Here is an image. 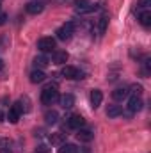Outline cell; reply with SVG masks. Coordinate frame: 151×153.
Here are the masks:
<instances>
[{
  "label": "cell",
  "mask_w": 151,
  "mask_h": 153,
  "mask_svg": "<svg viewBox=\"0 0 151 153\" xmlns=\"http://www.w3.org/2000/svg\"><path fill=\"white\" fill-rule=\"evenodd\" d=\"M50 143H52L53 146H61V144H64V143H66V134H62V132H55V134H52V135H50Z\"/></svg>",
  "instance_id": "cell-14"
},
{
  "label": "cell",
  "mask_w": 151,
  "mask_h": 153,
  "mask_svg": "<svg viewBox=\"0 0 151 153\" xmlns=\"http://www.w3.org/2000/svg\"><path fill=\"white\" fill-rule=\"evenodd\" d=\"M44 78H46V75H44L43 70H34L30 73V82L32 84H41V82H44Z\"/></svg>",
  "instance_id": "cell-16"
},
{
  "label": "cell",
  "mask_w": 151,
  "mask_h": 153,
  "mask_svg": "<svg viewBox=\"0 0 151 153\" xmlns=\"http://www.w3.org/2000/svg\"><path fill=\"white\" fill-rule=\"evenodd\" d=\"M38 48L41 52H53L55 50V39L53 38H41L38 41Z\"/></svg>",
  "instance_id": "cell-6"
},
{
  "label": "cell",
  "mask_w": 151,
  "mask_h": 153,
  "mask_svg": "<svg viewBox=\"0 0 151 153\" xmlns=\"http://www.w3.org/2000/svg\"><path fill=\"white\" fill-rule=\"evenodd\" d=\"M121 114H123V107L121 105H109V109H107V116L109 117H117Z\"/></svg>",
  "instance_id": "cell-18"
},
{
  "label": "cell",
  "mask_w": 151,
  "mask_h": 153,
  "mask_svg": "<svg viewBox=\"0 0 151 153\" xmlns=\"http://www.w3.org/2000/svg\"><path fill=\"white\" fill-rule=\"evenodd\" d=\"M68 59H70V55H68L66 50H57V52H53V62H55V64H66Z\"/></svg>",
  "instance_id": "cell-11"
},
{
  "label": "cell",
  "mask_w": 151,
  "mask_h": 153,
  "mask_svg": "<svg viewBox=\"0 0 151 153\" xmlns=\"http://www.w3.org/2000/svg\"><path fill=\"white\" fill-rule=\"evenodd\" d=\"M76 139L82 141V143H91L94 139V134L91 130H85V128H78V134H76Z\"/></svg>",
  "instance_id": "cell-10"
},
{
  "label": "cell",
  "mask_w": 151,
  "mask_h": 153,
  "mask_svg": "<svg viewBox=\"0 0 151 153\" xmlns=\"http://www.w3.org/2000/svg\"><path fill=\"white\" fill-rule=\"evenodd\" d=\"M73 32H75V23L68 22V23H64L62 27L57 29V38L61 39V41H70V39L73 38Z\"/></svg>",
  "instance_id": "cell-2"
},
{
  "label": "cell",
  "mask_w": 151,
  "mask_h": 153,
  "mask_svg": "<svg viewBox=\"0 0 151 153\" xmlns=\"http://www.w3.org/2000/svg\"><path fill=\"white\" fill-rule=\"evenodd\" d=\"M139 22H141V25L150 27V25H151V13H150V11L141 13V14H139Z\"/></svg>",
  "instance_id": "cell-19"
},
{
  "label": "cell",
  "mask_w": 151,
  "mask_h": 153,
  "mask_svg": "<svg viewBox=\"0 0 151 153\" xmlns=\"http://www.w3.org/2000/svg\"><path fill=\"white\" fill-rule=\"evenodd\" d=\"M85 125V119L82 117L80 114H73L68 117V121H66V126L70 128V130H78V128H82Z\"/></svg>",
  "instance_id": "cell-4"
},
{
  "label": "cell",
  "mask_w": 151,
  "mask_h": 153,
  "mask_svg": "<svg viewBox=\"0 0 151 153\" xmlns=\"http://www.w3.org/2000/svg\"><path fill=\"white\" fill-rule=\"evenodd\" d=\"M148 4H150V0H139V4H137V5H139V7H146Z\"/></svg>",
  "instance_id": "cell-27"
},
{
  "label": "cell",
  "mask_w": 151,
  "mask_h": 153,
  "mask_svg": "<svg viewBox=\"0 0 151 153\" xmlns=\"http://www.w3.org/2000/svg\"><path fill=\"white\" fill-rule=\"evenodd\" d=\"M44 121H46L48 125H55V123L59 121V114H57V111H46V114H44Z\"/></svg>",
  "instance_id": "cell-17"
},
{
  "label": "cell",
  "mask_w": 151,
  "mask_h": 153,
  "mask_svg": "<svg viewBox=\"0 0 151 153\" xmlns=\"http://www.w3.org/2000/svg\"><path fill=\"white\" fill-rule=\"evenodd\" d=\"M2 70H4V61L0 59V71H2Z\"/></svg>",
  "instance_id": "cell-31"
},
{
  "label": "cell",
  "mask_w": 151,
  "mask_h": 153,
  "mask_svg": "<svg viewBox=\"0 0 151 153\" xmlns=\"http://www.w3.org/2000/svg\"><path fill=\"white\" fill-rule=\"evenodd\" d=\"M5 20H7V14H5V13H0V25H4Z\"/></svg>",
  "instance_id": "cell-26"
},
{
  "label": "cell",
  "mask_w": 151,
  "mask_h": 153,
  "mask_svg": "<svg viewBox=\"0 0 151 153\" xmlns=\"http://www.w3.org/2000/svg\"><path fill=\"white\" fill-rule=\"evenodd\" d=\"M128 94H130L128 87H117V89H114L112 91V98L115 100V102H123Z\"/></svg>",
  "instance_id": "cell-12"
},
{
  "label": "cell",
  "mask_w": 151,
  "mask_h": 153,
  "mask_svg": "<svg viewBox=\"0 0 151 153\" xmlns=\"http://www.w3.org/2000/svg\"><path fill=\"white\" fill-rule=\"evenodd\" d=\"M34 66H36V70H43V68H46V66H48V59H46L44 55H38V57L34 59Z\"/></svg>",
  "instance_id": "cell-20"
},
{
  "label": "cell",
  "mask_w": 151,
  "mask_h": 153,
  "mask_svg": "<svg viewBox=\"0 0 151 153\" xmlns=\"http://www.w3.org/2000/svg\"><path fill=\"white\" fill-rule=\"evenodd\" d=\"M59 153H78L75 144H61V148H59Z\"/></svg>",
  "instance_id": "cell-22"
},
{
  "label": "cell",
  "mask_w": 151,
  "mask_h": 153,
  "mask_svg": "<svg viewBox=\"0 0 151 153\" xmlns=\"http://www.w3.org/2000/svg\"><path fill=\"white\" fill-rule=\"evenodd\" d=\"M91 4V0H75V11H82V9H85L87 5Z\"/></svg>",
  "instance_id": "cell-24"
},
{
  "label": "cell",
  "mask_w": 151,
  "mask_h": 153,
  "mask_svg": "<svg viewBox=\"0 0 151 153\" xmlns=\"http://www.w3.org/2000/svg\"><path fill=\"white\" fill-rule=\"evenodd\" d=\"M107 25H109V16H101L100 22H98V32H100V34H105Z\"/></svg>",
  "instance_id": "cell-21"
},
{
  "label": "cell",
  "mask_w": 151,
  "mask_h": 153,
  "mask_svg": "<svg viewBox=\"0 0 151 153\" xmlns=\"http://www.w3.org/2000/svg\"><path fill=\"white\" fill-rule=\"evenodd\" d=\"M41 102H43V105H53L55 102H59V93H57V85L55 84H48L43 89Z\"/></svg>",
  "instance_id": "cell-1"
},
{
  "label": "cell",
  "mask_w": 151,
  "mask_h": 153,
  "mask_svg": "<svg viewBox=\"0 0 151 153\" xmlns=\"http://www.w3.org/2000/svg\"><path fill=\"white\" fill-rule=\"evenodd\" d=\"M0 2H2V0H0Z\"/></svg>",
  "instance_id": "cell-32"
},
{
  "label": "cell",
  "mask_w": 151,
  "mask_h": 153,
  "mask_svg": "<svg viewBox=\"0 0 151 153\" xmlns=\"http://www.w3.org/2000/svg\"><path fill=\"white\" fill-rule=\"evenodd\" d=\"M128 91L132 93V96H141L144 89H142V85H141V84H133V85H132V87H130Z\"/></svg>",
  "instance_id": "cell-23"
},
{
  "label": "cell",
  "mask_w": 151,
  "mask_h": 153,
  "mask_svg": "<svg viewBox=\"0 0 151 153\" xmlns=\"http://www.w3.org/2000/svg\"><path fill=\"white\" fill-rule=\"evenodd\" d=\"M25 9H27V13L29 14H41L43 11H44V4L43 2H29L27 5H25Z\"/></svg>",
  "instance_id": "cell-8"
},
{
  "label": "cell",
  "mask_w": 151,
  "mask_h": 153,
  "mask_svg": "<svg viewBox=\"0 0 151 153\" xmlns=\"http://www.w3.org/2000/svg\"><path fill=\"white\" fill-rule=\"evenodd\" d=\"M34 134H36V137H43V135H44V130H43V128H39V130H36Z\"/></svg>",
  "instance_id": "cell-28"
},
{
  "label": "cell",
  "mask_w": 151,
  "mask_h": 153,
  "mask_svg": "<svg viewBox=\"0 0 151 153\" xmlns=\"http://www.w3.org/2000/svg\"><path fill=\"white\" fill-rule=\"evenodd\" d=\"M59 103L62 109H71L75 105V96L73 94H62V96H59Z\"/></svg>",
  "instance_id": "cell-9"
},
{
  "label": "cell",
  "mask_w": 151,
  "mask_h": 153,
  "mask_svg": "<svg viewBox=\"0 0 151 153\" xmlns=\"http://www.w3.org/2000/svg\"><path fill=\"white\" fill-rule=\"evenodd\" d=\"M0 153H13L9 148H0Z\"/></svg>",
  "instance_id": "cell-29"
},
{
  "label": "cell",
  "mask_w": 151,
  "mask_h": 153,
  "mask_svg": "<svg viewBox=\"0 0 151 153\" xmlns=\"http://www.w3.org/2000/svg\"><path fill=\"white\" fill-rule=\"evenodd\" d=\"M4 119H5V114H4V112L0 111V121H4Z\"/></svg>",
  "instance_id": "cell-30"
},
{
  "label": "cell",
  "mask_w": 151,
  "mask_h": 153,
  "mask_svg": "<svg viewBox=\"0 0 151 153\" xmlns=\"http://www.w3.org/2000/svg\"><path fill=\"white\" fill-rule=\"evenodd\" d=\"M62 76H66L70 80H80V78H84V73L75 66H64L62 68Z\"/></svg>",
  "instance_id": "cell-5"
},
{
  "label": "cell",
  "mask_w": 151,
  "mask_h": 153,
  "mask_svg": "<svg viewBox=\"0 0 151 153\" xmlns=\"http://www.w3.org/2000/svg\"><path fill=\"white\" fill-rule=\"evenodd\" d=\"M142 107H144V102H142L141 96H132L128 100V111L130 112H141Z\"/></svg>",
  "instance_id": "cell-7"
},
{
  "label": "cell",
  "mask_w": 151,
  "mask_h": 153,
  "mask_svg": "<svg viewBox=\"0 0 151 153\" xmlns=\"http://www.w3.org/2000/svg\"><path fill=\"white\" fill-rule=\"evenodd\" d=\"M14 105L18 107L20 114H27V112H30V111H32V102H30V98H29V96H20V98H18V102H16Z\"/></svg>",
  "instance_id": "cell-3"
},
{
  "label": "cell",
  "mask_w": 151,
  "mask_h": 153,
  "mask_svg": "<svg viewBox=\"0 0 151 153\" xmlns=\"http://www.w3.org/2000/svg\"><path fill=\"white\" fill-rule=\"evenodd\" d=\"M50 152H52V150H50L46 144H39L38 148L34 150V153H50Z\"/></svg>",
  "instance_id": "cell-25"
},
{
  "label": "cell",
  "mask_w": 151,
  "mask_h": 153,
  "mask_svg": "<svg viewBox=\"0 0 151 153\" xmlns=\"http://www.w3.org/2000/svg\"><path fill=\"white\" fill-rule=\"evenodd\" d=\"M101 102H103V94H101V91H100V89H94V91L91 93V103H93V109H98V107L101 105Z\"/></svg>",
  "instance_id": "cell-13"
},
{
  "label": "cell",
  "mask_w": 151,
  "mask_h": 153,
  "mask_svg": "<svg viewBox=\"0 0 151 153\" xmlns=\"http://www.w3.org/2000/svg\"><path fill=\"white\" fill-rule=\"evenodd\" d=\"M20 111H18V107L16 105H13V107H9V111H7V114H5V117L11 121V123H18V119H20Z\"/></svg>",
  "instance_id": "cell-15"
}]
</instances>
